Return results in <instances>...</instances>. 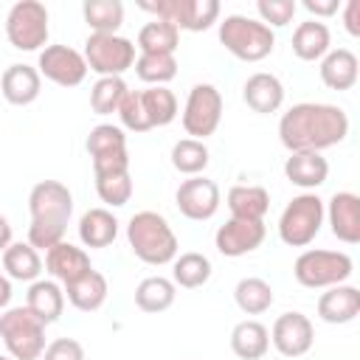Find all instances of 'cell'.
Listing matches in <instances>:
<instances>
[{"label":"cell","mask_w":360,"mask_h":360,"mask_svg":"<svg viewBox=\"0 0 360 360\" xmlns=\"http://www.w3.org/2000/svg\"><path fill=\"white\" fill-rule=\"evenodd\" d=\"M349 135V115L335 104L301 101L292 104L278 121V141L290 155L295 152H323L343 143Z\"/></svg>","instance_id":"obj_1"},{"label":"cell","mask_w":360,"mask_h":360,"mask_svg":"<svg viewBox=\"0 0 360 360\" xmlns=\"http://www.w3.org/2000/svg\"><path fill=\"white\" fill-rule=\"evenodd\" d=\"M28 245L37 250H51L65 242V231L73 214V194L59 180H39L28 194Z\"/></svg>","instance_id":"obj_2"},{"label":"cell","mask_w":360,"mask_h":360,"mask_svg":"<svg viewBox=\"0 0 360 360\" xmlns=\"http://www.w3.org/2000/svg\"><path fill=\"white\" fill-rule=\"evenodd\" d=\"M127 242H129L132 253L143 264H152V267L174 262L177 250H180L177 233L172 231L166 217H160L158 211H138V214H132L129 222H127Z\"/></svg>","instance_id":"obj_3"},{"label":"cell","mask_w":360,"mask_h":360,"mask_svg":"<svg viewBox=\"0 0 360 360\" xmlns=\"http://www.w3.org/2000/svg\"><path fill=\"white\" fill-rule=\"evenodd\" d=\"M219 42L228 53L242 62H262L276 48V34L262 20H250L245 14H228L219 22Z\"/></svg>","instance_id":"obj_4"},{"label":"cell","mask_w":360,"mask_h":360,"mask_svg":"<svg viewBox=\"0 0 360 360\" xmlns=\"http://www.w3.org/2000/svg\"><path fill=\"white\" fill-rule=\"evenodd\" d=\"M0 338L14 360H39L45 352V323L28 307H8L0 315Z\"/></svg>","instance_id":"obj_5"},{"label":"cell","mask_w":360,"mask_h":360,"mask_svg":"<svg viewBox=\"0 0 360 360\" xmlns=\"http://www.w3.org/2000/svg\"><path fill=\"white\" fill-rule=\"evenodd\" d=\"M354 273V262L343 250H304L295 264L292 276L301 287L309 290H326L335 284H346V278Z\"/></svg>","instance_id":"obj_6"},{"label":"cell","mask_w":360,"mask_h":360,"mask_svg":"<svg viewBox=\"0 0 360 360\" xmlns=\"http://www.w3.org/2000/svg\"><path fill=\"white\" fill-rule=\"evenodd\" d=\"M323 225V200L318 194H298L287 202L278 217V236L290 248H307Z\"/></svg>","instance_id":"obj_7"},{"label":"cell","mask_w":360,"mask_h":360,"mask_svg":"<svg viewBox=\"0 0 360 360\" xmlns=\"http://www.w3.org/2000/svg\"><path fill=\"white\" fill-rule=\"evenodd\" d=\"M6 37L17 51L48 45V8L39 0H17L6 14Z\"/></svg>","instance_id":"obj_8"},{"label":"cell","mask_w":360,"mask_h":360,"mask_svg":"<svg viewBox=\"0 0 360 360\" xmlns=\"http://www.w3.org/2000/svg\"><path fill=\"white\" fill-rule=\"evenodd\" d=\"M138 6L155 14V20L174 25L177 31H208L219 20L217 0H158V3H138Z\"/></svg>","instance_id":"obj_9"},{"label":"cell","mask_w":360,"mask_h":360,"mask_svg":"<svg viewBox=\"0 0 360 360\" xmlns=\"http://www.w3.org/2000/svg\"><path fill=\"white\" fill-rule=\"evenodd\" d=\"M82 56L87 70L98 76H121L135 65V45L121 34H90Z\"/></svg>","instance_id":"obj_10"},{"label":"cell","mask_w":360,"mask_h":360,"mask_svg":"<svg viewBox=\"0 0 360 360\" xmlns=\"http://www.w3.org/2000/svg\"><path fill=\"white\" fill-rule=\"evenodd\" d=\"M219 121H222V93L208 82L194 84L188 90V98L183 107L186 135H191L194 141H205L208 135L217 132Z\"/></svg>","instance_id":"obj_11"},{"label":"cell","mask_w":360,"mask_h":360,"mask_svg":"<svg viewBox=\"0 0 360 360\" xmlns=\"http://www.w3.org/2000/svg\"><path fill=\"white\" fill-rule=\"evenodd\" d=\"M37 70H39V76H45L48 82H53L59 87H76L87 76V62L70 45H45L39 51Z\"/></svg>","instance_id":"obj_12"},{"label":"cell","mask_w":360,"mask_h":360,"mask_svg":"<svg viewBox=\"0 0 360 360\" xmlns=\"http://www.w3.org/2000/svg\"><path fill=\"white\" fill-rule=\"evenodd\" d=\"M177 211L186 217V219H194V222H205L211 219L217 211H219V186L202 174L197 177H188L177 186Z\"/></svg>","instance_id":"obj_13"},{"label":"cell","mask_w":360,"mask_h":360,"mask_svg":"<svg viewBox=\"0 0 360 360\" xmlns=\"http://www.w3.org/2000/svg\"><path fill=\"white\" fill-rule=\"evenodd\" d=\"M270 343L284 357H301L315 343V326L304 312H284L270 329Z\"/></svg>","instance_id":"obj_14"},{"label":"cell","mask_w":360,"mask_h":360,"mask_svg":"<svg viewBox=\"0 0 360 360\" xmlns=\"http://www.w3.org/2000/svg\"><path fill=\"white\" fill-rule=\"evenodd\" d=\"M267 236V228L264 222H256V219H236L231 217L225 225L217 228L214 233V245L222 256L228 259H239L245 253H253Z\"/></svg>","instance_id":"obj_15"},{"label":"cell","mask_w":360,"mask_h":360,"mask_svg":"<svg viewBox=\"0 0 360 360\" xmlns=\"http://www.w3.org/2000/svg\"><path fill=\"white\" fill-rule=\"evenodd\" d=\"M323 217L329 219V228L340 242L346 245L360 242V197L357 194L335 191L332 200L323 205Z\"/></svg>","instance_id":"obj_16"},{"label":"cell","mask_w":360,"mask_h":360,"mask_svg":"<svg viewBox=\"0 0 360 360\" xmlns=\"http://www.w3.org/2000/svg\"><path fill=\"white\" fill-rule=\"evenodd\" d=\"M39 90H42V76L37 68L31 65H8L0 76V93L8 104L14 107H28L39 98Z\"/></svg>","instance_id":"obj_17"},{"label":"cell","mask_w":360,"mask_h":360,"mask_svg":"<svg viewBox=\"0 0 360 360\" xmlns=\"http://www.w3.org/2000/svg\"><path fill=\"white\" fill-rule=\"evenodd\" d=\"M360 315V290L352 284L326 287L318 298V318L323 323H352Z\"/></svg>","instance_id":"obj_18"},{"label":"cell","mask_w":360,"mask_h":360,"mask_svg":"<svg viewBox=\"0 0 360 360\" xmlns=\"http://www.w3.org/2000/svg\"><path fill=\"white\" fill-rule=\"evenodd\" d=\"M45 267L53 276V281H62L65 287L73 284L76 278H82L87 270H93L90 256L70 242H59L51 250H45Z\"/></svg>","instance_id":"obj_19"},{"label":"cell","mask_w":360,"mask_h":360,"mask_svg":"<svg viewBox=\"0 0 360 360\" xmlns=\"http://www.w3.org/2000/svg\"><path fill=\"white\" fill-rule=\"evenodd\" d=\"M242 98L253 112L270 115L284 104V84H281L278 76L259 70V73L248 76V82L242 87Z\"/></svg>","instance_id":"obj_20"},{"label":"cell","mask_w":360,"mask_h":360,"mask_svg":"<svg viewBox=\"0 0 360 360\" xmlns=\"http://www.w3.org/2000/svg\"><path fill=\"white\" fill-rule=\"evenodd\" d=\"M321 82L329 90H352L360 76V62L354 51L349 48H335L321 59Z\"/></svg>","instance_id":"obj_21"},{"label":"cell","mask_w":360,"mask_h":360,"mask_svg":"<svg viewBox=\"0 0 360 360\" xmlns=\"http://www.w3.org/2000/svg\"><path fill=\"white\" fill-rule=\"evenodd\" d=\"M284 177L298 188H318L329 177V163L318 152H295L284 160Z\"/></svg>","instance_id":"obj_22"},{"label":"cell","mask_w":360,"mask_h":360,"mask_svg":"<svg viewBox=\"0 0 360 360\" xmlns=\"http://www.w3.org/2000/svg\"><path fill=\"white\" fill-rule=\"evenodd\" d=\"M25 307L48 326V323L59 321V315L65 309V292L53 278H37V281H31V287L25 292Z\"/></svg>","instance_id":"obj_23"},{"label":"cell","mask_w":360,"mask_h":360,"mask_svg":"<svg viewBox=\"0 0 360 360\" xmlns=\"http://www.w3.org/2000/svg\"><path fill=\"white\" fill-rule=\"evenodd\" d=\"M228 211L231 217L236 219H256V222H264V214L270 208V194L264 186H231L228 188Z\"/></svg>","instance_id":"obj_24"},{"label":"cell","mask_w":360,"mask_h":360,"mask_svg":"<svg viewBox=\"0 0 360 360\" xmlns=\"http://www.w3.org/2000/svg\"><path fill=\"white\" fill-rule=\"evenodd\" d=\"M270 349V332L259 321H239L231 329V352L239 360H262Z\"/></svg>","instance_id":"obj_25"},{"label":"cell","mask_w":360,"mask_h":360,"mask_svg":"<svg viewBox=\"0 0 360 360\" xmlns=\"http://www.w3.org/2000/svg\"><path fill=\"white\" fill-rule=\"evenodd\" d=\"M332 34L326 28V22L321 20H307L295 28L292 34V53L301 59V62H315V59H323L332 48Z\"/></svg>","instance_id":"obj_26"},{"label":"cell","mask_w":360,"mask_h":360,"mask_svg":"<svg viewBox=\"0 0 360 360\" xmlns=\"http://www.w3.org/2000/svg\"><path fill=\"white\" fill-rule=\"evenodd\" d=\"M118 236V219L110 208H90L79 219V239L84 248H107Z\"/></svg>","instance_id":"obj_27"},{"label":"cell","mask_w":360,"mask_h":360,"mask_svg":"<svg viewBox=\"0 0 360 360\" xmlns=\"http://www.w3.org/2000/svg\"><path fill=\"white\" fill-rule=\"evenodd\" d=\"M107 292H110L107 278L98 270H87L82 278H76L73 284L65 287V298L79 312H96V309H101V304L107 301Z\"/></svg>","instance_id":"obj_28"},{"label":"cell","mask_w":360,"mask_h":360,"mask_svg":"<svg viewBox=\"0 0 360 360\" xmlns=\"http://www.w3.org/2000/svg\"><path fill=\"white\" fill-rule=\"evenodd\" d=\"M3 273L14 281H37L42 273L39 250L31 248L28 242H11L3 250Z\"/></svg>","instance_id":"obj_29"},{"label":"cell","mask_w":360,"mask_h":360,"mask_svg":"<svg viewBox=\"0 0 360 360\" xmlns=\"http://www.w3.org/2000/svg\"><path fill=\"white\" fill-rule=\"evenodd\" d=\"M174 298H177V287L172 278L163 276H149L135 287V307L149 315L166 312L174 304Z\"/></svg>","instance_id":"obj_30"},{"label":"cell","mask_w":360,"mask_h":360,"mask_svg":"<svg viewBox=\"0 0 360 360\" xmlns=\"http://www.w3.org/2000/svg\"><path fill=\"white\" fill-rule=\"evenodd\" d=\"M82 14L93 34H118V28L124 25V3L121 0H84Z\"/></svg>","instance_id":"obj_31"},{"label":"cell","mask_w":360,"mask_h":360,"mask_svg":"<svg viewBox=\"0 0 360 360\" xmlns=\"http://www.w3.org/2000/svg\"><path fill=\"white\" fill-rule=\"evenodd\" d=\"M208 278H211V259H208L205 253L188 250V253H180V256L172 262V281H174V287L197 290V287H202Z\"/></svg>","instance_id":"obj_32"},{"label":"cell","mask_w":360,"mask_h":360,"mask_svg":"<svg viewBox=\"0 0 360 360\" xmlns=\"http://www.w3.org/2000/svg\"><path fill=\"white\" fill-rule=\"evenodd\" d=\"M233 301L245 315H262L273 307V287L259 276L239 278L233 287Z\"/></svg>","instance_id":"obj_33"},{"label":"cell","mask_w":360,"mask_h":360,"mask_svg":"<svg viewBox=\"0 0 360 360\" xmlns=\"http://www.w3.org/2000/svg\"><path fill=\"white\" fill-rule=\"evenodd\" d=\"M132 68H135L138 79L152 87H166V82H172L177 76L174 53H138Z\"/></svg>","instance_id":"obj_34"},{"label":"cell","mask_w":360,"mask_h":360,"mask_svg":"<svg viewBox=\"0 0 360 360\" xmlns=\"http://www.w3.org/2000/svg\"><path fill=\"white\" fill-rule=\"evenodd\" d=\"M177 45H180V31L163 20H149L138 31L141 53H174Z\"/></svg>","instance_id":"obj_35"},{"label":"cell","mask_w":360,"mask_h":360,"mask_svg":"<svg viewBox=\"0 0 360 360\" xmlns=\"http://www.w3.org/2000/svg\"><path fill=\"white\" fill-rule=\"evenodd\" d=\"M127 93L129 90L121 76H98V82L90 87V107L96 115H112L118 112Z\"/></svg>","instance_id":"obj_36"},{"label":"cell","mask_w":360,"mask_h":360,"mask_svg":"<svg viewBox=\"0 0 360 360\" xmlns=\"http://www.w3.org/2000/svg\"><path fill=\"white\" fill-rule=\"evenodd\" d=\"M211 160V152L205 146V141H194V138H183L172 146V166L180 172V174H188V177H197L200 172H205Z\"/></svg>","instance_id":"obj_37"},{"label":"cell","mask_w":360,"mask_h":360,"mask_svg":"<svg viewBox=\"0 0 360 360\" xmlns=\"http://www.w3.org/2000/svg\"><path fill=\"white\" fill-rule=\"evenodd\" d=\"M141 98H143V107H146V115H149L152 129L155 127H166V124H172L177 118V96L169 87L141 90Z\"/></svg>","instance_id":"obj_38"},{"label":"cell","mask_w":360,"mask_h":360,"mask_svg":"<svg viewBox=\"0 0 360 360\" xmlns=\"http://www.w3.org/2000/svg\"><path fill=\"white\" fill-rule=\"evenodd\" d=\"M84 149L90 152V158H98V155H107V152H124L127 149V135L115 124H98V127L90 129V135L84 141Z\"/></svg>","instance_id":"obj_39"},{"label":"cell","mask_w":360,"mask_h":360,"mask_svg":"<svg viewBox=\"0 0 360 360\" xmlns=\"http://www.w3.org/2000/svg\"><path fill=\"white\" fill-rule=\"evenodd\" d=\"M118 118H121V129H129V132H149L152 129L141 90H129L124 96V101L118 107Z\"/></svg>","instance_id":"obj_40"},{"label":"cell","mask_w":360,"mask_h":360,"mask_svg":"<svg viewBox=\"0 0 360 360\" xmlns=\"http://www.w3.org/2000/svg\"><path fill=\"white\" fill-rule=\"evenodd\" d=\"M96 191H98L101 202H107L110 208H121L132 197V177H129V172L127 174H112V177H98Z\"/></svg>","instance_id":"obj_41"},{"label":"cell","mask_w":360,"mask_h":360,"mask_svg":"<svg viewBox=\"0 0 360 360\" xmlns=\"http://www.w3.org/2000/svg\"><path fill=\"white\" fill-rule=\"evenodd\" d=\"M295 8H298L295 0H259L256 3V11H259V17H262V22L267 28H284V25H290L292 17H295Z\"/></svg>","instance_id":"obj_42"},{"label":"cell","mask_w":360,"mask_h":360,"mask_svg":"<svg viewBox=\"0 0 360 360\" xmlns=\"http://www.w3.org/2000/svg\"><path fill=\"white\" fill-rule=\"evenodd\" d=\"M129 172V152H107L93 158V174L98 177H112V174H127Z\"/></svg>","instance_id":"obj_43"},{"label":"cell","mask_w":360,"mask_h":360,"mask_svg":"<svg viewBox=\"0 0 360 360\" xmlns=\"http://www.w3.org/2000/svg\"><path fill=\"white\" fill-rule=\"evenodd\" d=\"M39 360H84V346L73 338H56L45 346Z\"/></svg>","instance_id":"obj_44"},{"label":"cell","mask_w":360,"mask_h":360,"mask_svg":"<svg viewBox=\"0 0 360 360\" xmlns=\"http://www.w3.org/2000/svg\"><path fill=\"white\" fill-rule=\"evenodd\" d=\"M343 25L352 37H360V0H346L343 6Z\"/></svg>","instance_id":"obj_45"},{"label":"cell","mask_w":360,"mask_h":360,"mask_svg":"<svg viewBox=\"0 0 360 360\" xmlns=\"http://www.w3.org/2000/svg\"><path fill=\"white\" fill-rule=\"evenodd\" d=\"M304 8L309 14H315V20L318 17H332V14H338L340 0H304Z\"/></svg>","instance_id":"obj_46"},{"label":"cell","mask_w":360,"mask_h":360,"mask_svg":"<svg viewBox=\"0 0 360 360\" xmlns=\"http://www.w3.org/2000/svg\"><path fill=\"white\" fill-rule=\"evenodd\" d=\"M11 301V278L3 273V264H0V309H6Z\"/></svg>","instance_id":"obj_47"},{"label":"cell","mask_w":360,"mask_h":360,"mask_svg":"<svg viewBox=\"0 0 360 360\" xmlns=\"http://www.w3.org/2000/svg\"><path fill=\"white\" fill-rule=\"evenodd\" d=\"M8 245H11V225H8V219L0 214V253H3Z\"/></svg>","instance_id":"obj_48"},{"label":"cell","mask_w":360,"mask_h":360,"mask_svg":"<svg viewBox=\"0 0 360 360\" xmlns=\"http://www.w3.org/2000/svg\"><path fill=\"white\" fill-rule=\"evenodd\" d=\"M0 360H14V357H8V354H0Z\"/></svg>","instance_id":"obj_49"}]
</instances>
